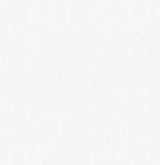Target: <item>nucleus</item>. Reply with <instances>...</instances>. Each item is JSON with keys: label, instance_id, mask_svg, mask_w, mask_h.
I'll list each match as a JSON object with an SVG mask.
<instances>
[]
</instances>
